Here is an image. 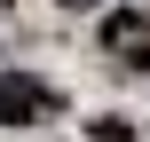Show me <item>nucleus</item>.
<instances>
[{
    "label": "nucleus",
    "mask_w": 150,
    "mask_h": 142,
    "mask_svg": "<svg viewBox=\"0 0 150 142\" xmlns=\"http://www.w3.org/2000/svg\"><path fill=\"white\" fill-rule=\"evenodd\" d=\"M55 111V87L40 71H0V126H40Z\"/></svg>",
    "instance_id": "nucleus-1"
},
{
    "label": "nucleus",
    "mask_w": 150,
    "mask_h": 142,
    "mask_svg": "<svg viewBox=\"0 0 150 142\" xmlns=\"http://www.w3.org/2000/svg\"><path fill=\"white\" fill-rule=\"evenodd\" d=\"M103 55L119 71H150V16L142 8H111L103 16Z\"/></svg>",
    "instance_id": "nucleus-2"
},
{
    "label": "nucleus",
    "mask_w": 150,
    "mask_h": 142,
    "mask_svg": "<svg viewBox=\"0 0 150 142\" xmlns=\"http://www.w3.org/2000/svg\"><path fill=\"white\" fill-rule=\"evenodd\" d=\"M95 142H134V126L127 119H95Z\"/></svg>",
    "instance_id": "nucleus-3"
},
{
    "label": "nucleus",
    "mask_w": 150,
    "mask_h": 142,
    "mask_svg": "<svg viewBox=\"0 0 150 142\" xmlns=\"http://www.w3.org/2000/svg\"><path fill=\"white\" fill-rule=\"evenodd\" d=\"M55 8H95V0H55Z\"/></svg>",
    "instance_id": "nucleus-4"
},
{
    "label": "nucleus",
    "mask_w": 150,
    "mask_h": 142,
    "mask_svg": "<svg viewBox=\"0 0 150 142\" xmlns=\"http://www.w3.org/2000/svg\"><path fill=\"white\" fill-rule=\"evenodd\" d=\"M0 8H8V0H0Z\"/></svg>",
    "instance_id": "nucleus-5"
}]
</instances>
